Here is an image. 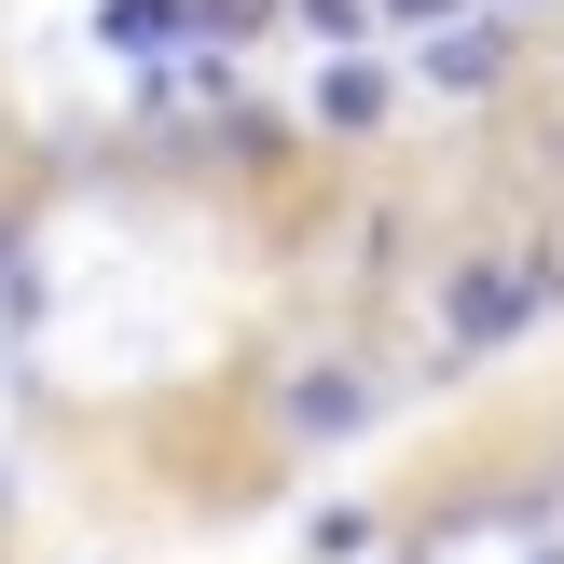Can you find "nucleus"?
Listing matches in <instances>:
<instances>
[{"instance_id":"nucleus-9","label":"nucleus","mask_w":564,"mask_h":564,"mask_svg":"<svg viewBox=\"0 0 564 564\" xmlns=\"http://www.w3.org/2000/svg\"><path fill=\"white\" fill-rule=\"evenodd\" d=\"M0 510H14V482H0Z\"/></svg>"},{"instance_id":"nucleus-2","label":"nucleus","mask_w":564,"mask_h":564,"mask_svg":"<svg viewBox=\"0 0 564 564\" xmlns=\"http://www.w3.org/2000/svg\"><path fill=\"white\" fill-rule=\"evenodd\" d=\"M496 69H510V28H496V14H441V28H427V83H455V97H482Z\"/></svg>"},{"instance_id":"nucleus-7","label":"nucleus","mask_w":564,"mask_h":564,"mask_svg":"<svg viewBox=\"0 0 564 564\" xmlns=\"http://www.w3.org/2000/svg\"><path fill=\"white\" fill-rule=\"evenodd\" d=\"M303 28H317V42H358V28H372V0H290Z\"/></svg>"},{"instance_id":"nucleus-6","label":"nucleus","mask_w":564,"mask_h":564,"mask_svg":"<svg viewBox=\"0 0 564 564\" xmlns=\"http://www.w3.org/2000/svg\"><path fill=\"white\" fill-rule=\"evenodd\" d=\"M290 0H193V42H262Z\"/></svg>"},{"instance_id":"nucleus-5","label":"nucleus","mask_w":564,"mask_h":564,"mask_svg":"<svg viewBox=\"0 0 564 564\" xmlns=\"http://www.w3.org/2000/svg\"><path fill=\"white\" fill-rule=\"evenodd\" d=\"M317 124H330V138H372V124H386V69H372V55H345V69L317 83Z\"/></svg>"},{"instance_id":"nucleus-10","label":"nucleus","mask_w":564,"mask_h":564,"mask_svg":"<svg viewBox=\"0 0 564 564\" xmlns=\"http://www.w3.org/2000/svg\"><path fill=\"white\" fill-rule=\"evenodd\" d=\"M538 564H564V551H538Z\"/></svg>"},{"instance_id":"nucleus-8","label":"nucleus","mask_w":564,"mask_h":564,"mask_svg":"<svg viewBox=\"0 0 564 564\" xmlns=\"http://www.w3.org/2000/svg\"><path fill=\"white\" fill-rule=\"evenodd\" d=\"M386 28H441V14H468V0H372Z\"/></svg>"},{"instance_id":"nucleus-4","label":"nucleus","mask_w":564,"mask_h":564,"mask_svg":"<svg viewBox=\"0 0 564 564\" xmlns=\"http://www.w3.org/2000/svg\"><path fill=\"white\" fill-rule=\"evenodd\" d=\"M275 413H290L303 441H345L358 413H372V386H358V372H303V386H290V400H275Z\"/></svg>"},{"instance_id":"nucleus-3","label":"nucleus","mask_w":564,"mask_h":564,"mask_svg":"<svg viewBox=\"0 0 564 564\" xmlns=\"http://www.w3.org/2000/svg\"><path fill=\"white\" fill-rule=\"evenodd\" d=\"M97 42L110 55H165V42H193V0H97Z\"/></svg>"},{"instance_id":"nucleus-1","label":"nucleus","mask_w":564,"mask_h":564,"mask_svg":"<svg viewBox=\"0 0 564 564\" xmlns=\"http://www.w3.org/2000/svg\"><path fill=\"white\" fill-rule=\"evenodd\" d=\"M538 303H551V275H523V262H455L441 275V330H455L468 358L510 345V330H538Z\"/></svg>"}]
</instances>
